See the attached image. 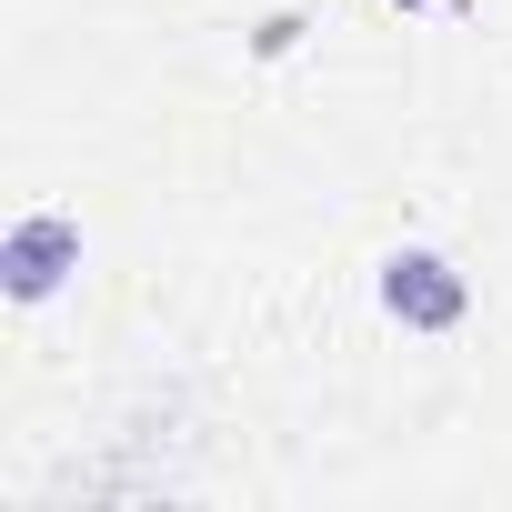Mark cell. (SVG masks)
<instances>
[{"label":"cell","instance_id":"1","mask_svg":"<svg viewBox=\"0 0 512 512\" xmlns=\"http://www.w3.org/2000/svg\"><path fill=\"white\" fill-rule=\"evenodd\" d=\"M71 251H81V241H71L61 221H21V231H11V251H0V272H11V292H21V302H41V292L61 282Z\"/></svg>","mask_w":512,"mask_h":512},{"label":"cell","instance_id":"2","mask_svg":"<svg viewBox=\"0 0 512 512\" xmlns=\"http://www.w3.org/2000/svg\"><path fill=\"white\" fill-rule=\"evenodd\" d=\"M382 302H392L402 322H452V312H462V282H452V272L432 262V251H412V262H392Z\"/></svg>","mask_w":512,"mask_h":512}]
</instances>
